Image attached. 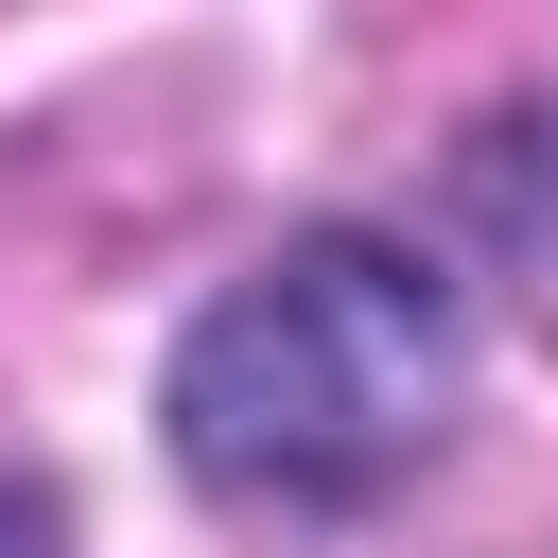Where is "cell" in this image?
Wrapping results in <instances>:
<instances>
[{
  "instance_id": "obj_1",
  "label": "cell",
  "mask_w": 558,
  "mask_h": 558,
  "mask_svg": "<svg viewBox=\"0 0 558 558\" xmlns=\"http://www.w3.org/2000/svg\"><path fill=\"white\" fill-rule=\"evenodd\" d=\"M453 418V296L384 227H314L174 349V471L209 506H366Z\"/></svg>"
},
{
  "instance_id": "obj_2",
  "label": "cell",
  "mask_w": 558,
  "mask_h": 558,
  "mask_svg": "<svg viewBox=\"0 0 558 558\" xmlns=\"http://www.w3.org/2000/svg\"><path fill=\"white\" fill-rule=\"evenodd\" d=\"M0 558H70V506H52L35 471H0Z\"/></svg>"
}]
</instances>
